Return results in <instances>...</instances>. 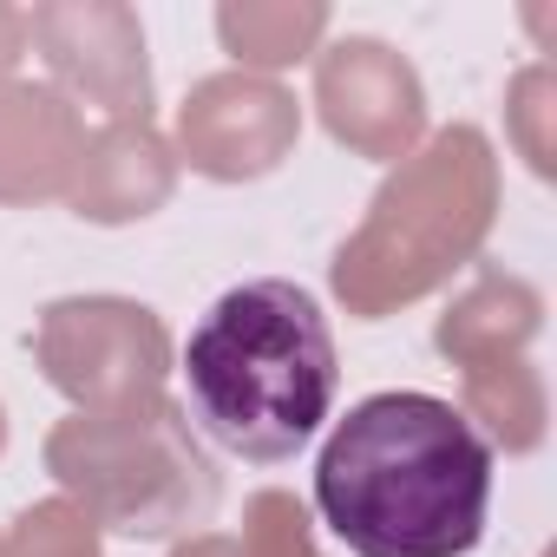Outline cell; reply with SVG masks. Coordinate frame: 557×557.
I'll return each instance as SVG.
<instances>
[{
    "mask_svg": "<svg viewBox=\"0 0 557 557\" xmlns=\"http://www.w3.org/2000/svg\"><path fill=\"white\" fill-rule=\"evenodd\" d=\"M171 557H243V544L230 531H190V537L171 544Z\"/></svg>",
    "mask_w": 557,
    "mask_h": 557,
    "instance_id": "ac0fdd59",
    "label": "cell"
},
{
    "mask_svg": "<svg viewBox=\"0 0 557 557\" xmlns=\"http://www.w3.org/2000/svg\"><path fill=\"white\" fill-rule=\"evenodd\" d=\"M315 505L355 557H466L492 511V446L453 400L368 394L315 459Z\"/></svg>",
    "mask_w": 557,
    "mask_h": 557,
    "instance_id": "6da1fadb",
    "label": "cell"
},
{
    "mask_svg": "<svg viewBox=\"0 0 557 557\" xmlns=\"http://www.w3.org/2000/svg\"><path fill=\"white\" fill-rule=\"evenodd\" d=\"M27 53H34V27H27V8H0V79H14Z\"/></svg>",
    "mask_w": 557,
    "mask_h": 557,
    "instance_id": "e0dca14e",
    "label": "cell"
},
{
    "mask_svg": "<svg viewBox=\"0 0 557 557\" xmlns=\"http://www.w3.org/2000/svg\"><path fill=\"white\" fill-rule=\"evenodd\" d=\"M34 361L73 413H125L164 400L177 348L164 315L132 296H60L34 322Z\"/></svg>",
    "mask_w": 557,
    "mask_h": 557,
    "instance_id": "5b68a950",
    "label": "cell"
},
{
    "mask_svg": "<svg viewBox=\"0 0 557 557\" xmlns=\"http://www.w3.org/2000/svg\"><path fill=\"white\" fill-rule=\"evenodd\" d=\"M0 557H106V544H99V524H92L79 505L40 498V505H27V511L8 524Z\"/></svg>",
    "mask_w": 557,
    "mask_h": 557,
    "instance_id": "5bb4252c",
    "label": "cell"
},
{
    "mask_svg": "<svg viewBox=\"0 0 557 557\" xmlns=\"http://www.w3.org/2000/svg\"><path fill=\"white\" fill-rule=\"evenodd\" d=\"M505 203L498 151L479 125L433 132L407 164L387 171L368 216L335 249V302L355 322H381L394 309L426 302L466 262H479Z\"/></svg>",
    "mask_w": 557,
    "mask_h": 557,
    "instance_id": "3957f363",
    "label": "cell"
},
{
    "mask_svg": "<svg viewBox=\"0 0 557 557\" xmlns=\"http://www.w3.org/2000/svg\"><path fill=\"white\" fill-rule=\"evenodd\" d=\"M302 138V99L283 79L256 73H210L177 106V164L210 184H256L283 164Z\"/></svg>",
    "mask_w": 557,
    "mask_h": 557,
    "instance_id": "ba28073f",
    "label": "cell"
},
{
    "mask_svg": "<svg viewBox=\"0 0 557 557\" xmlns=\"http://www.w3.org/2000/svg\"><path fill=\"white\" fill-rule=\"evenodd\" d=\"M177 190V151L158 125H99L73 164L66 203L86 223H145Z\"/></svg>",
    "mask_w": 557,
    "mask_h": 557,
    "instance_id": "30bf717a",
    "label": "cell"
},
{
    "mask_svg": "<svg viewBox=\"0 0 557 557\" xmlns=\"http://www.w3.org/2000/svg\"><path fill=\"white\" fill-rule=\"evenodd\" d=\"M197 426L256 466L302 453L342 394V355L322 302L289 275L223 289L177 361Z\"/></svg>",
    "mask_w": 557,
    "mask_h": 557,
    "instance_id": "7a4b0ae2",
    "label": "cell"
},
{
    "mask_svg": "<svg viewBox=\"0 0 557 557\" xmlns=\"http://www.w3.org/2000/svg\"><path fill=\"white\" fill-rule=\"evenodd\" d=\"M79 151H86L79 106H66L53 86L34 79H0V203L27 210L66 197Z\"/></svg>",
    "mask_w": 557,
    "mask_h": 557,
    "instance_id": "9c48e42d",
    "label": "cell"
},
{
    "mask_svg": "<svg viewBox=\"0 0 557 557\" xmlns=\"http://www.w3.org/2000/svg\"><path fill=\"white\" fill-rule=\"evenodd\" d=\"M459 413L498 453H537L544 433H550V394H544V374L524 355L466 368V407Z\"/></svg>",
    "mask_w": 557,
    "mask_h": 557,
    "instance_id": "4fadbf2b",
    "label": "cell"
},
{
    "mask_svg": "<svg viewBox=\"0 0 557 557\" xmlns=\"http://www.w3.org/2000/svg\"><path fill=\"white\" fill-rule=\"evenodd\" d=\"M216 40L236 60V73L275 79L322 53L329 40V8L322 0H223L216 8Z\"/></svg>",
    "mask_w": 557,
    "mask_h": 557,
    "instance_id": "7c38bea8",
    "label": "cell"
},
{
    "mask_svg": "<svg viewBox=\"0 0 557 557\" xmlns=\"http://www.w3.org/2000/svg\"><path fill=\"white\" fill-rule=\"evenodd\" d=\"M47 472L66 505L119 537H171L216 511V466L164 394L125 413H73L47 433Z\"/></svg>",
    "mask_w": 557,
    "mask_h": 557,
    "instance_id": "277c9868",
    "label": "cell"
},
{
    "mask_svg": "<svg viewBox=\"0 0 557 557\" xmlns=\"http://www.w3.org/2000/svg\"><path fill=\"white\" fill-rule=\"evenodd\" d=\"M544 329V296L511 269H485L466 296H453V309L440 315L433 329V348L466 374V368H485V361H511L537 342Z\"/></svg>",
    "mask_w": 557,
    "mask_h": 557,
    "instance_id": "8fae6325",
    "label": "cell"
},
{
    "mask_svg": "<svg viewBox=\"0 0 557 557\" xmlns=\"http://www.w3.org/2000/svg\"><path fill=\"white\" fill-rule=\"evenodd\" d=\"M243 557H322L315 544V524H309V505L283 485H262L249 492L243 505Z\"/></svg>",
    "mask_w": 557,
    "mask_h": 557,
    "instance_id": "9a60e30c",
    "label": "cell"
},
{
    "mask_svg": "<svg viewBox=\"0 0 557 557\" xmlns=\"http://www.w3.org/2000/svg\"><path fill=\"white\" fill-rule=\"evenodd\" d=\"M315 112L335 145L374 164H407L426 145V86L413 60L374 34L322 40L315 53Z\"/></svg>",
    "mask_w": 557,
    "mask_h": 557,
    "instance_id": "52a82bcc",
    "label": "cell"
},
{
    "mask_svg": "<svg viewBox=\"0 0 557 557\" xmlns=\"http://www.w3.org/2000/svg\"><path fill=\"white\" fill-rule=\"evenodd\" d=\"M27 27L66 106H92L106 125H151L145 27L125 0H47L27 8Z\"/></svg>",
    "mask_w": 557,
    "mask_h": 557,
    "instance_id": "8992f818",
    "label": "cell"
},
{
    "mask_svg": "<svg viewBox=\"0 0 557 557\" xmlns=\"http://www.w3.org/2000/svg\"><path fill=\"white\" fill-rule=\"evenodd\" d=\"M0 453H8V407H0Z\"/></svg>",
    "mask_w": 557,
    "mask_h": 557,
    "instance_id": "d6986e66",
    "label": "cell"
},
{
    "mask_svg": "<svg viewBox=\"0 0 557 557\" xmlns=\"http://www.w3.org/2000/svg\"><path fill=\"white\" fill-rule=\"evenodd\" d=\"M557 99V79H550V66L544 60H531L518 79H511V92H505V125H511V145L524 151V164L537 171V177H550L557 171V158H550V106Z\"/></svg>",
    "mask_w": 557,
    "mask_h": 557,
    "instance_id": "2e32d148",
    "label": "cell"
}]
</instances>
